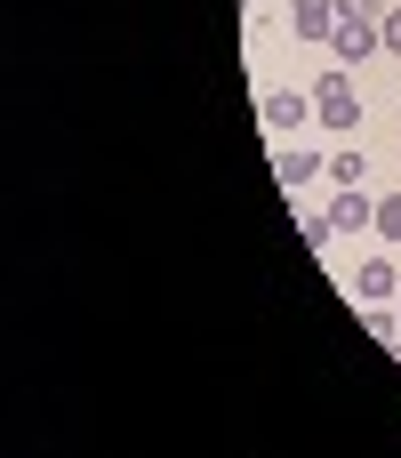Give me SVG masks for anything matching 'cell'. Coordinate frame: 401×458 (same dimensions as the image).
Returning a JSON list of instances; mask_svg holds the SVG:
<instances>
[{"label":"cell","instance_id":"obj_3","mask_svg":"<svg viewBox=\"0 0 401 458\" xmlns=\"http://www.w3.org/2000/svg\"><path fill=\"white\" fill-rule=\"evenodd\" d=\"M289 32L297 40H330L338 32V0H289Z\"/></svg>","mask_w":401,"mask_h":458},{"label":"cell","instance_id":"obj_6","mask_svg":"<svg viewBox=\"0 0 401 458\" xmlns=\"http://www.w3.org/2000/svg\"><path fill=\"white\" fill-rule=\"evenodd\" d=\"M313 177H322V153L289 145V153H281V185H313Z\"/></svg>","mask_w":401,"mask_h":458},{"label":"cell","instance_id":"obj_4","mask_svg":"<svg viewBox=\"0 0 401 458\" xmlns=\"http://www.w3.org/2000/svg\"><path fill=\"white\" fill-rule=\"evenodd\" d=\"M305 113H313V97H297V89H281V97H265V121H273V129H297Z\"/></svg>","mask_w":401,"mask_h":458},{"label":"cell","instance_id":"obj_5","mask_svg":"<svg viewBox=\"0 0 401 458\" xmlns=\"http://www.w3.org/2000/svg\"><path fill=\"white\" fill-rule=\"evenodd\" d=\"M354 290H362V298H401V274L378 258V266H362V274H354Z\"/></svg>","mask_w":401,"mask_h":458},{"label":"cell","instance_id":"obj_8","mask_svg":"<svg viewBox=\"0 0 401 458\" xmlns=\"http://www.w3.org/2000/svg\"><path fill=\"white\" fill-rule=\"evenodd\" d=\"M330 177H338L346 193H362V185H370V161H362V153H338V161H330Z\"/></svg>","mask_w":401,"mask_h":458},{"label":"cell","instance_id":"obj_9","mask_svg":"<svg viewBox=\"0 0 401 458\" xmlns=\"http://www.w3.org/2000/svg\"><path fill=\"white\" fill-rule=\"evenodd\" d=\"M378 233H386V242H401V193H394V201H378Z\"/></svg>","mask_w":401,"mask_h":458},{"label":"cell","instance_id":"obj_11","mask_svg":"<svg viewBox=\"0 0 401 458\" xmlns=\"http://www.w3.org/2000/svg\"><path fill=\"white\" fill-rule=\"evenodd\" d=\"M338 16H386L378 0H338Z\"/></svg>","mask_w":401,"mask_h":458},{"label":"cell","instance_id":"obj_10","mask_svg":"<svg viewBox=\"0 0 401 458\" xmlns=\"http://www.w3.org/2000/svg\"><path fill=\"white\" fill-rule=\"evenodd\" d=\"M378 32H386V48L401 56V8H386V24H378Z\"/></svg>","mask_w":401,"mask_h":458},{"label":"cell","instance_id":"obj_2","mask_svg":"<svg viewBox=\"0 0 401 458\" xmlns=\"http://www.w3.org/2000/svg\"><path fill=\"white\" fill-rule=\"evenodd\" d=\"M386 16H338V32H330V48L346 56V64H362L370 48H386V32H378Z\"/></svg>","mask_w":401,"mask_h":458},{"label":"cell","instance_id":"obj_1","mask_svg":"<svg viewBox=\"0 0 401 458\" xmlns=\"http://www.w3.org/2000/svg\"><path fill=\"white\" fill-rule=\"evenodd\" d=\"M313 121H322V129H338V137H346V129H362V97H354V81H346V72H322V89H313Z\"/></svg>","mask_w":401,"mask_h":458},{"label":"cell","instance_id":"obj_7","mask_svg":"<svg viewBox=\"0 0 401 458\" xmlns=\"http://www.w3.org/2000/svg\"><path fill=\"white\" fill-rule=\"evenodd\" d=\"M330 225H338V233H354V225H378V201H362V193H346V201L330 209Z\"/></svg>","mask_w":401,"mask_h":458}]
</instances>
